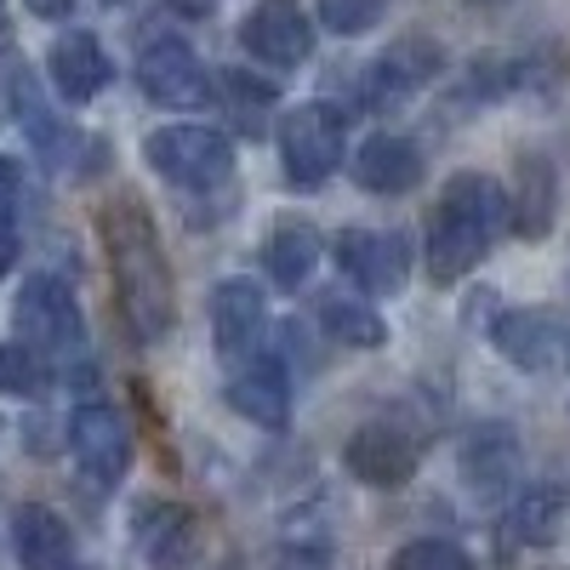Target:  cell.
<instances>
[{
    "mask_svg": "<svg viewBox=\"0 0 570 570\" xmlns=\"http://www.w3.org/2000/svg\"><path fill=\"white\" fill-rule=\"evenodd\" d=\"M314 7H320V23L331 35H365L389 18L394 0H314Z\"/></svg>",
    "mask_w": 570,
    "mask_h": 570,
    "instance_id": "83f0119b",
    "label": "cell"
},
{
    "mask_svg": "<svg viewBox=\"0 0 570 570\" xmlns=\"http://www.w3.org/2000/svg\"><path fill=\"white\" fill-rule=\"evenodd\" d=\"M508 228V188L485 171H456L428 217V274L440 285L468 279Z\"/></svg>",
    "mask_w": 570,
    "mask_h": 570,
    "instance_id": "7a4b0ae2",
    "label": "cell"
},
{
    "mask_svg": "<svg viewBox=\"0 0 570 570\" xmlns=\"http://www.w3.org/2000/svg\"><path fill=\"white\" fill-rule=\"evenodd\" d=\"M343 462H348V473H354L360 485L394 491V485H405L411 473H416L422 445L405 434V428H394V422H365V428H354V434H348Z\"/></svg>",
    "mask_w": 570,
    "mask_h": 570,
    "instance_id": "8fae6325",
    "label": "cell"
},
{
    "mask_svg": "<svg viewBox=\"0 0 570 570\" xmlns=\"http://www.w3.org/2000/svg\"><path fill=\"white\" fill-rule=\"evenodd\" d=\"M445 69V52L428 35H405L400 46H389L365 75H360V104L371 115H394L400 104H411L416 91Z\"/></svg>",
    "mask_w": 570,
    "mask_h": 570,
    "instance_id": "8992f818",
    "label": "cell"
},
{
    "mask_svg": "<svg viewBox=\"0 0 570 570\" xmlns=\"http://www.w3.org/2000/svg\"><path fill=\"white\" fill-rule=\"evenodd\" d=\"M98 234H104V252H109V268H115L126 325L142 343H160L177 320V285H171V263H166L155 217L142 212V200L120 195L98 212Z\"/></svg>",
    "mask_w": 570,
    "mask_h": 570,
    "instance_id": "6da1fadb",
    "label": "cell"
},
{
    "mask_svg": "<svg viewBox=\"0 0 570 570\" xmlns=\"http://www.w3.org/2000/svg\"><path fill=\"white\" fill-rule=\"evenodd\" d=\"M18 195H23V166L0 155V223H12V212H18Z\"/></svg>",
    "mask_w": 570,
    "mask_h": 570,
    "instance_id": "f1b7e54d",
    "label": "cell"
},
{
    "mask_svg": "<svg viewBox=\"0 0 570 570\" xmlns=\"http://www.w3.org/2000/svg\"><path fill=\"white\" fill-rule=\"evenodd\" d=\"M263 337V285L257 279H223L212 292V343L223 360L252 354Z\"/></svg>",
    "mask_w": 570,
    "mask_h": 570,
    "instance_id": "d6986e66",
    "label": "cell"
},
{
    "mask_svg": "<svg viewBox=\"0 0 570 570\" xmlns=\"http://www.w3.org/2000/svg\"><path fill=\"white\" fill-rule=\"evenodd\" d=\"M177 7H183V12H195V18H200V12H212V0H177Z\"/></svg>",
    "mask_w": 570,
    "mask_h": 570,
    "instance_id": "d6a6232c",
    "label": "cell"
},
{
    "mask_svg": "<svg viewBox=\"0 0 570 570\" xmlns=\"http://www.w3.org/2000/svg\"><path fill=\"white\" fill-rule=\"evenodd\" d=\"M354 183L365 195H411L422 183V149L400 131H371L354 155Z\"/></svg>",
    "mask_w": 570,
    "mask_h": 570,
    "instance_id": "ac0fdd59",
    "label": "cell"
},
{
    "mask_svg": "<svg viewBox=\"0 0 570 570\" xmlns=\"http://www.w3.org/2000/svg\"><path fill=\"white\" fill-rule=\"evenodd\" d=\"M52 389V360H40L29 343H0V394H18V400H35Z\"/></svg>",
    "mask_w": 570,
    "mask_h": 570,
    "instance_id": "484cf974",
    "label": "cell"
},
{
    "mask_svg": "<svg viewBox=\"0 0 570 570\" xmlns=\"http://www.w3.org/2000/svg\"><path fill=\"white\" fill-rule=\"evenodd\" d=\"M104 7H131V0H104Z\"/></svg>",
    "mask_w": 570,
    "mask_h": 570,
    "instance_id": "836d02e7",
    "label": "cell"
},
{
    "mask_svg": "<svg viewBox=\"0 0 570 570\" xmlns=\"http://www.w3.org/2000/svg\"><path fill=\"white\" fill-rule=\"evenodd\" d=\"M228 405L240 411L246 422L279 434V428L292 422V376H285V365L274 354H257L252 365H240L228 376Z\"/></svg>",
    "mask_w": 570,
    "mask_h": 570,
    "instance_id": "9a60e30c",
    "label": "cell"
},
{
    "mask_svg": "<svg viewBox=\"0 0 570 570\" xmlns=\"http://www.w3.org/2000/svg\"><path fill=\"white\" fill-rule=\"evenodd\" d=\"M12 263H18V228H12V223H0V279L12 274Z\"/></svg>",
    "mask_w": 570,
    "mask_h": 570,
    "instance_id": "4dcf8cb0",
    "label": "cell"
},
{
    "mask_svg": "<svg viewBox=\"0 0 570 570\" xmlns=\"http://www.w3.org/2000/svg\"><path fill=\"white\" fill-rule=\"evenodd\" d=\"M348 149V115L337 104H303L279 120V160L297 188H320L343 166Z\"/></svg>",
    "mask_w": 570,
    "mask_h": 570,
    "instance_id": "277c9868",
    "label": "cell"
},
{
    "mask_svg": "<svg viewBox=\"0 0 570 570\" xmlns=\"http://www.w3.org/2000/svg\"><path fill=\"white\" fill-rule=\"evenodd\" d=\"M46 80L58 86L63 104H91L115 80V63H109L104 40L91 29H69V35L52 40V52H46Z\"/></svg>",
    "mask_w": 570,
    "mask_h": 570,
    "instance_id": "5bb4252c",
    "label": "cell"
},
{
    "mask_svg": "<svg viewBox=\"0 0 570 570\" xmlns=\"http://www.w3.org/2000/svg\"><path fill=\"white\" fill-rule=\"evenodd\" d=\"M69 451L80 462L86 480H98V485H120L126 480V468H131V428L115 405L104 400H91L69 416Z\"/></svg>",
    "mask_w": 570,
    "mask_h": 570,
    "instance_id": "9c48e42d",
    "label": "cell"
},
{
    "mask_svg": "<svg viewBox=\"0 0 570 570\" xmlns=\"http://www.w3.org/2000/svg\"><path fill=\"white\" fill-rule=\"evenodd\" d=\"M142 155L171 188H217L234 177V149L212 126H160L142 142Z\"/></svg>",
    "mask_w": 570,
    "mask_h": 570,
    "instance_id": "5b68a950",
    "label": "cell"
},
{
    "mask_svg": "<svg viewBox=\"0 0 570 570\" xmlns=\"http://www.w3.org/2000/svg\"><path fill=\"white\" fill-rule=\"evenodd\" d=\"M23 7H29L35 18H52V23H58V18L75 12V0H23Z\"/></svg>",
    "mask_w": 570,
    "mask_h": 570,
    "instance_id": "1f68e13d",
    "label": "cell"
},
{
    "mask_svg": "<svg viewBox=\"0 0 570 570\" xmlns=\"http://www.w3.org/2000/svg\"><path fill=\"white\" fill-rule=\"evenodd\" d=\"M240 40L263 69H297L314 52V29L297 0H263V7H252L240 23Z\"/></svg>",
    "mask_w": 570,
    "mask_h": 570,
    "instance_id": "7c38bea8",
    "label": "cell"
},
{
    "mask_svg": "<svg viewBox=\"0 0 570 570\" xmlns=\"http://www.w3.org/2000/svg\"><path fill=\"white\" fill-rule=\"evenodd\" d=\"M12 325H18V343H29L40 360H75L86 348L80 303H75V292L58 274H29L23 279Z\"/></svg>",
    "mask_w": 570,
    "mask_h": 570,
    "instance_id": "3957f363",
    "label": "cell"
},
{
    "mask_svg": "<svg viewBox=\"0 0 570 570\" xmlns=\"http://www.w3.org/2000/svg\"><path fill=\"white\" fill-rule=\"evenodd\" d=\"M491 343L519 371H553L570 354V320H559L548 308H508L491 325Z\"/></svg>",
    "mask_w": 570,
    "mask_h": 570,
    "instance_id": "4fadbf2b",
    "label": "cell"
},
{
    "mask_svg": "<svg viewBox=\"0 0 570 570\" xmlns=\"http://www.w3.org/2000/svg\"><path fill=\"white\" fill-rule=\"evenodd\" d=\"M553 212H559V177L542 155H519V171H513V195H508V228L525 234V240H542L553 228Z\"/></svg>",
    "mask_w": 570,
    "mask_h": 570,
    "instance_id": "ffe728a7",
    "label": "cell"
},
{
    "mask_svg": "<svg viewBox=\"0 0 570 570\" xmlns=\"http://www.w3.org/2000/svg\"><path fill=\"white\" fill-rule=\"evenodd\" d=\"M137 553L149 559V570H195L206 553V525L195 508L183 502H142L131 519Z\"/></svg>",
    "mask_w": 570,
    "mask_h": 570,
    "instance_id": "52a82bcc",
    "label": "cell"
},
{
    "mask_svg": "<svg viewBox=\"0 0 570 570\" xmlns=\"http://www.w3.org/2000/svg\"><path fill=\"white\" fill-rule=\"evenodd\" d=\"M263 268L268 279L279 285V292H308V279L320 268V234L314 223H297V217H285L274 234H268V246H263Z\"/></svg>",
    "mask_w": 570,
    "mask_h": 570,
    "instance_id": "7402d4cb",
    "label": "cell"
},
{
    "mask_svg": "<svg viewBox=\"0 0 570 570\" xmlns=\"http://www.w3.org/2000/svg\"><path fill=\"white\" fill-rule=\"evenodd\" d=\"M564 525V491L559 485H531V491H519L502 513V537L513 548H548Z\"/></svg>",
    "mask_w": 570,
    "mask_h": 570,
    "instance_id": "603a6c76",
    "label": "cell"
},
{
    "mask_svg": "<svg viewBox=\"0 0 570 570\" xmlns=\"http://www.w3.org/2000/svg\"><path fill=\"white\" fill-rule=\"evenodd\" d=\"M12 553L23 570H75V531L58 508L18 502L12 508Z\"/></svg>",
    "mask_w": 570,
    "mask_h": 570,
    "instance_id": "e0dca14e",
    "label": "cell"
},
{
    "mask_svg": "<svg viewBox=\"0 0 570 570\" xmlns=\"http://www.w3.org/2000/svg\"><path fill=\"white\" fill-rule=\"evenodd\" d=\"M7 98H12V109H18L29 142L40 149V160H63L69 131H63V120L52 115V104L40 98V80H35V69H29L23 58H7Z\"/></svg>",
    "mask_w": 570,
    "mask_h": 570,
    "instance_id": "44dd1931",
    "label": "cell"
},
{
    "mask_svg": "<svg viewBox=\"0 0 570 570\" xmlns=\"http://www.w3.org/2000/svg\"><path fill=\"white\" fill-rule=\"evenodd\" d=\"M337 263L360 292L394 297L411 274V240L394 228H343L337 234Z\"/></svg>",
    "mask_w": 570,
    "mask_h": 570,
    "instance_id": "30bf717a",
    "label": "cell"
},
{
    "mask_svg": "<svg viewBox=\"0 0 570 570\" xmlns=\"http://www.w3.org/2000/svg\"><path fill=\"white\" fill-rule=\"evenodd\" d=\"M137 86L155 109H200L212 104V75L188 40H155L137 58Z\"/></svg>",
    "mask_w": 570,
    "mask_h": 570,
    "instance_id": "ba28073f",
    "label": "cell"
},
{
    "mask_svg": "<svg viewBox=\"0 0 570 570\" xmlns=\"http://www.w3.org/2000/svg\"><path fill=\"white\" fill-rule=\"evenodd\" d=\"M462 485L473 497H508L519 485V440H513V428L491 422V428H473V434L462 440Z\"/></svg>",
    "mask_w": 570,
    "mask_h": 570,
    "instance_id": "2e32d148",
    "label": "cell"
},
{
    "mask_svg": "<svg viewBox=\"0 0 570 570\" xmlns=\"http://www.w3.org/2000/svg\"><path fill=\"white\" fill-rule=\"evenodd\" d=\"M314 320L331 331V343H343V348H383V343H389L383 314L365 308L360 297H348L343 285H337V292H320V297H314Z\"/></svg>",
    "mask_w": 570,
    "mask_h": 570,
    "instance_id": "cb8c5ba5",
    "label": "cell"
},
{
    "mask_svg": "<svg viewBox=\"0 0 570 570\" xmlns=\"http://www.w3.org/2000/svg\"><path fill=\"white\" fill-rule=\"evenodd\" d=\"M274 98H279L274 80H257L246 69H217V104L228 109V120L240 126V131L257 137L263 120H268V109H274Z\"/></svg>",
    "mask_w": 570,
    "mask_h": 570,
    "instance_id": "d4e9b609",
    "label": "cell"
},
{
    "mask_svg": "<svg viewBox=\"0 0 570 570\" xmlns=\"http://www.w3.org/2000/svg\"><path fill=\"white\" fill-rule=\"evenodd\" d=\"M389 570H473V559L445 537H416L389 559Z\"/></svg>",
    "mask_w": 570,
    "mask_h": 570,
    "instance_id": "4316f807",
    "label": "cell"
},
{
    "mask_svg": "<svg viewBox=\"0 0 570 570\" xmlns=\"http://www.w3.org/2000/svg\"><path fill=\"white\" fill-rule=\"evenodd\" d=\"M274 570H331V553L325 548H285L274 559Z\"/></svg>",
    "mask_w": 570,
    "mask_h": 570,
    "instance_id": "f546056e",
    "label": "cell"
}]
</instances>
